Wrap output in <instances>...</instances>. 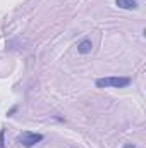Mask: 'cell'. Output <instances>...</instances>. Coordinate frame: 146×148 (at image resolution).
<instances>
[{
    "label": "cell",
    "mask_w": 146,
    "mask_h": 148,
    "mask_svg": "<svg viewBox=\"0 0 146 148\" xmlns=\"http://www.w3.org/2000/svg\"><path fill=\"white\" fill-rule=\"evenodd\" d=\"M115 5L120 7V9H126V10H134V9H138V2H136V0H115Z\"/></svg>",
    "instance_id": "cell-4"
},
{
    "label": "cell",
    "mask_w": 146,
    "mask_h": 148,
    "mask_svg": "<svg viewBox=\"0 0 146 148\" xmlns=\"http://www.w3.org/2000/svg\"><path fill=\"white\" fill-rule=\"evenodd\" d=\"M124 148H136V147H134V145H131V143H127V145H126Z\"/></svg>",
    "instance_id": "cell-5"
},
{
    "label": "cell",
    "mask_w": 146,
    "mask_h": 148,
    "mask_svg": "<svg viewBox=\"0 0 146 148\" xmlns=\"http://www.w3.org/2000/svg\"><path fill=\"white\" fill-rule=\"evenodd\" d=\"M41 140H43L41 134H38V133H31V131H24L23 134L17 136V143H21L23 147H26V148L35 147V145L40 143Z\"/></svg>",
    "instance_id": "cell-2"
},
{
    "label": "cell",
    "mask_w": 146,
    "mask_h": 148,
    "mask_svg": "<svg viewBox=\"0 0 146 148\" xmlns=\"http://www.w3.org/2000/svg\"><path fill=\"white\" fill-rule=\"evenodd\" d=\"M131 84L129 77H100L96 79L98 88H126Z\"/></svg>",
    "instance_id": "cell-1"
},
{
    "label": "cell",
    "mask_w": 146,
    "mask_h": 148,
    "mask_svg": "<svg viewBox=\"0 0 146 148\" xmlns=\"http://www.w3.org/2000/svg\"><path fill=\"white\" fill-rule=\"evenodd\" d=\"M91 50H93V43H91V40H83V41L77 43V52H79L81 55L91 53Z\"/></svg>",
    "instance_id": "cell-3"
}]
</instances>
